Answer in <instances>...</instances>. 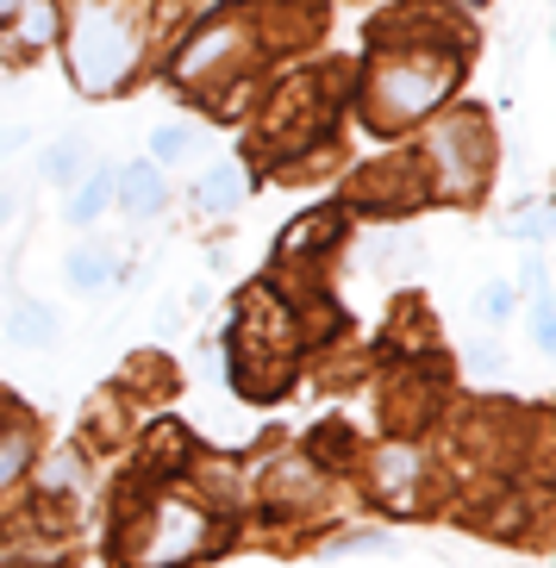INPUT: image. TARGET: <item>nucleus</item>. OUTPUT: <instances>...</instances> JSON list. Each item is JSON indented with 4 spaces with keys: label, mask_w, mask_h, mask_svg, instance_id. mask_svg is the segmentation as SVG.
<instances>
[{
    "label": "nucleus",
    "mask_w": 556,
    "mask_h": 568,
    "mask_svg": "<svg viewBox=\"0 0 556 568\" xmlns=\"http://www.w3.org/2000/svg\"><path fill=\"white\" fill-rule=\"evenodd\" d=\"M456 82H463V51H382L356 82V106L370 119V132L394 138L444 113Z\"/></svg>",
    "instance_id": "f257e3e1"
},
{
    "label": "nucleus",
    "mask_w": 556,
    "mask_h": 568,
    "mask_svg": "<svg viewBox=\"0 0 556 568\" xmlns=\"http://www.w3.org/2000/svg\"><path fill=\"white\" fill-rule=\"evenodd\" d=\"M26 138H32L26 125H0V163H7V156H13L19 144H26Z\"/></svg>",
    "instance_id": "5701e85b"
},
{
    "label": "nucleus",
    "mask_w": 556,
    "mask_h": 568,
    "mask_svg": "<svg viewBox=\"0 0 556 568\" xmlns=\"http://www.w3.org/2000/svg\"><path fill=\"white\" fill-rule=\"evenodd\" d=\"M463 7H488V0H463Z\"/></svg>",
    "instance_id": "a878e982"
},
{
    "label": "nucleus",
    "mask_w": 556,
    "mask_h": 568,
    "mask_svg": "<svg viewBox=\"0 0 556 568\" xmlns=\"http://www.w3.org/2000/svg\"><path fill=\"white\" fill-rule=\"evenodd\" d=\"M337 232H344V213L337 206H320L313 219H294L282 232V256L287 263H301V256H325V244H337Z\"/></svg>",
    "instance_id": "1a4fd4ad"
},
{
    "label": "nucleus",
    "mask_w": 556,
    "mask_h": 568,
    "mask_svg": "<svg viewBox=\"0 0 556 568\" xmlns=\"http://www.w3.org/2000/svg\"><path fill=\"white\" fill-rule=\"evenodd\" d=\"M425 201V175L419 156H388V163L363 169L351 182V213H401V206Z\"/></svg>",
    "instance_id": "0eeeda50"
},
{
    "label": "nucleus",
    "mask_w": 556,
    "mask_h": 568,
    "mask_svg": "<svg viewBox=\"0 0 556 568\" xmlns=\"http://www.w3.org/2000/svg\"><path fill=\"white\" fill-rule=\"evenodd\" d=\"M206 544H213L206 513H194L188 500H156L151 531L132 544V556H125V562H132V568H175V562H194Z\"/></svg>",
    "instance_id": "423d86ee"
},
{
    "label": "nucleus",
    "mask_w": 556,
    "mask_h": 568,
    "mask_svg": "<svg viewBox=\"0 0 556 568\" xmlns=\"http://www.w3.org/2000/svg\"><path fill=\"white\" fill-rule=\"evenodd\" d=\"M13 213H19V194H13V187H0V225H7Z\"/></svg>",
    "instance_id": "b1692460"
},
{
    "label": "nucleus",
    "mask_w": 556,
    "mask_h": 568,
    "mask_svg": "<svg viewBox=\"0 0 556 568\" xmlns=\"http://www.w3.org/2000/svg\"><path fill=\"white\" fill-rule=\"evenodd\" d=\"M550 225H556V219H550V206H525V213L519 219H506V232H513V237H519V244H544V237H550Z\"/></svg>",
    "instance_id": "aec40b11"
},
{
    "label": "nucleus",
    "mask_w": 556,
    "mask_h": 568,
    "mask_svg": "<svg viewBox=\"0 0 556 568\" xmlns=\"http://www.w3.org/2000/svg\"><path fill=\"white\" fill-rule=\"evenodd\" d=\"M51 332H57V313L44 301H13L7 306V337H13V344H44Z\"/></svg>",
    "instance_id": "2eb2a0df"
},
{
    "label": "nucleus",
    "mask_w": 556,
    "mask_h": 568,
    "mask_svg": "<svg viewBox=\"0 0 556 568\" xmlns=\"http://www.w3.org/2000/svg\"><path fill=\"white\" fill-rule=\"evenodd\" d=\"M82 151H88L82 138H57L51 151L38 156V175H44L51 187H75V182H82V163H88Z\"/></svg>",
    "instance_id": "4468645a"
},
{
    "label": "nucleus",
    "mask_w": 556,
    "mask_h": 568,
    "mask_svg": "<svg viewBox=\"0 0 556 568\" xmlns=\"http://www.w3.org/2000/svg\"><path fill=\"white\" fill-rule=\"evenodd\" d=\"M69 75L88 101H107L138 75L144 63V26L125 0H75L69 13V38H63Z\"/></svg>",
    "instance_id": "f03ea898"
},
{
    "label": "nucleus",
    "mask_w": 556,
    "mask_h": 568,
    "mask_svg": "<svg viewBox=\"0 0 556 568\" xmlns=\"http://www.w3.org/2000/svg\"><path fill=\"white\" fill-rule=\"evenodd\" d=\"M494 125L482 106H456V113H432V132H425L419 175H425V201H451L469 206L494 175Z\"/></svg>",
    "instance_id": "7ed1b4c3"
},
{
    "label": "nucleus",
    "mask_w": 556,
    "mask_h": 568,
    "mask_svg": "<svg viewBox=\"0 0 556 568\" xmlns=\"http://www.w3.org/2000/svg\"><path fill=\"white\" fill-rule=\"evenodd\" d=\"M382 51H469V32L444 0H401L370 26V57Z\"/></svg>",
    "instance_id": "39448f33"
},
{
    "label": "nucleus",
    "mask_w": 556,
    "mask_h": 568,
    "mask_svg": "<svg viewBox=\"0 0 556 568\" xmlns=\"http://www.w3.org/2000/svg\"><path fill=\"white\" fill-rule=\"evenodd\" d=\"M482 318H488V325H513V318H519V282L482 287Z\"/></svg>",
    "instance_id": "a211bd4d"
},
{
    "label": "nucleus",
    "mask_w": 556,
    "mask_h": 568,
    "mask_svg": "<svg viewBox=\"0 0 556 568\" xmlns=\"http://www.w3.org/2000/svg\"><path fill=\"white\" fill-rule=\"evenodd\" d=\"M113 206V169H88L82 182L69 187V225H94V219Z\"/></svg>",
    "instance_id": "ddd939ff"
},
{
    "label": "nucleus",
    "mask_w": 556,
    "mask_h": 568,
    "mask_svg": "<svg viewBox=\"0 0 556 568\" xmlns=\"http://www.w3.org/2000/svg\"><path fill=\"white\" fill-rule=\"evenodd\" d=\"M337 125V101H325V75H294L275 88L251 132V156H306L320 151Z\"/></svg>",
    "instance_id": "20e7f679"
},
{
    "label": "nucleus",
    "mask_w": 556,
    "mask_h": 568,
    "mask_svg": "<svg viewBox=\"0 0 556 568\" xmlns=\"http://www.w3.org/2000/svg\"><path fill=\"white\" fill-rule=\"evenodd\" d=\"M382 481H388V494H413V487H419V450L388 444V450H382Z\"/></svg>",
    "instance_id": "f3484780"
},
{
    "label": "nucleus",
    "mask_w": 556,
    "mask_h": 568,
    "mask_svg": "<svg viewBox=\"0 0 556 568\" xmlns=\"http://www.w3.org/2000/svg\"><path fill=\"white\" fill-rule=\"evenodd\" d=\"M19 7H26V0H0V26H7V19L19 13Z\"/></svg>",
    "instance_id": "393cba45"
},
{
    "label": "nucleus",
    "mask_w": 556,
    "mask_h": 568,
    "mask_svg": "<svg viewBox=\"0 0 556 568\" xmlns=\"http://www.w3.org/2000/svg\"><path fill=\"white\" fill-rule=\"evenodd\" d=\"M26 463H32V437H26V432H7V437H0V487L19 481V475H26Z\"/></svg>",
    "instance_id": "6ab92c4d"
},
{
    "label": "nucleus",
    "mask_w": 556,
    "mask_h": 568,
    "mask_svg": "<svg viewBox=\"0 0 556 568\" xmlns=\"http://www.w3.org/2000/svg\"><path fill=\"white\" fill-rule=\"evenodd\" d=\"M113 206H125L132 219H156L169 206V182L163 169L151 163V156H138V163L113 169Z\"/></svg>",
    "instance_id": "6e6552de"
},
{
    "label": "nucleus",
    "mask_w": 556,
    "mask_h": 568,
    "mask_svg": "<svg viewBox=\"0 0 556 568\" xmlns=\"http://www.w3.org/2000/svg\"><path fill=\"white\" fill-rule=\"evenodd\" d=\"M113 275L119 268H113V256H107L101 244H75V251H69V282L75 287H107Z\"/></svg>",
    "instance_id": "dca6fc26"
},
{
    "label": "nucleus",
    "mask_w": 556,
    "mask_h": 568,
    "mask_svg": "<svg viewBox=\"0 0 556 568\" xmlns=\"http://www.w3.org/2000/svg\"><path fill=\"white\" fill-rule=\"evenodd\" d=\"M237 201H244V169L237 163L201 169V182H194V206H201V213L225 219V213H237Z\"/></svg>",
    "instance_id": "9d476101"
},
{
    "label": "nucleus",
    "mask_w": 556,
    "mask_h": 568,
    "mask_svg": "<svg viewBox=\"0 0 556 568\" xmlns=\"http://www.w3.org/2000/svg\"><path fill=\"white\" fill-rule=\"evenodd\" d=\"M532 337H538V351H556V313H550V301H532Z\"/></svg>",
    "instance_id": "412c9836"
},
{
    "label": "nucleus",
    "mask_w": 556,
    "mask_h": 568,
    "mask_svg": "<svg viewBox=\"0 0 556 568\" xmlns=\"http://www.w3.org/2000/svg\"><path fill=\"white\" fill-rule=\"evenodd\" d=\"M57 0H26L13 19H7V32H13V44L19 51H51L57 44Z\"/></svg>",
    "instance_id": "f8f14e48"
},
{
    "label": "nucleus",
    "mask_w": 556,
    "mask_h": 568,
    "mask_svg": "<svg viewBox=\"0 0 556 568\" xmlns=\"http://www.w3.org/2000/svg\"><path fill=\"white\" fill-rule=\"evenodd\" d=\"M144 151H151L156 169H175V163H188V156L201 151V125H194V119H163V125H151Z\"/></svg>",
    "instance_id": "9b49d317"
},
{
    "label": "nucleus",
    "mask_w": 556,
    "mask_h": 568,
    "mask_svg": "<svg viewBox=\"0 0 556 568\" xmlns=\"http://www.w3.org/2000/svg\"><path fill=\"white\" fill-rule=\"evenodd\" d=\"M532 294H544V251H525V275H519Z\"/></svg>",
    "instance_id": "4be33fe9"
}]
</instances>
